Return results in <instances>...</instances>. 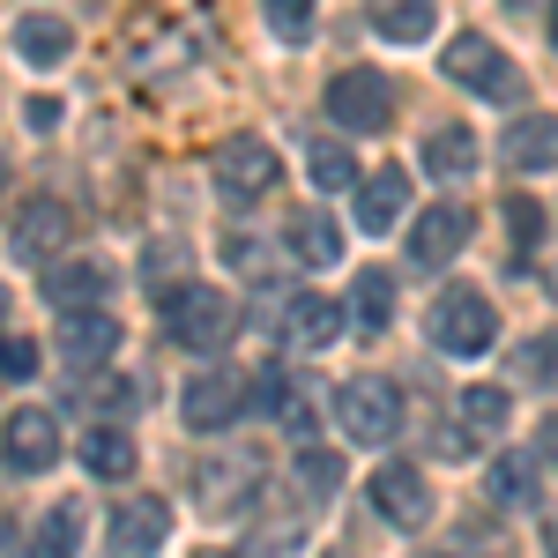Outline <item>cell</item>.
<instances>
[{
    "label": "cell",
    "mask_w": 558,
    "mask_h": 558,
    "mask_svg": "<svg viewBox=\"0 0 558 558\" xmlns=\"http://www.w3.org/2000/svg\"><path fill=\"white\" fill-rule=\"evenodd\" d=\"M157 313H165V336L179 350H194V357H216V350L239 336V299L216 291V283H179V291L157 299Z\"/></svg>",
    "instance_id": "cell-1"
},
{
    "label": "cell",
    "mask_w": 558,
    "mask_h": 558,
    "mask_svg": "<svg viewBox=\"0 0 558 558\" xmlns=\"http://www.w3.org/2000/svg\"><path fill=\"white\" fill-rule=\"evenodd\" d=\"M336 425H343V439H357V447H387V439H402V387L380 380V373H357V380L336 387Z\"/></svg>",
    "instance_id": "cell-2"
},
{
    "label": "cell",
    "mask_w": 558,
    "mask_h": 558,
    "mask_svg": "<svg viewBox=\"0 0 558 558\" xmlns=\"http://www.w3.org/2000/svg\"><path fill=\"white\" fill-rule=\"evenodd\" d=\"M492 336H499V313H492V299H484V291L447 283V291L432 299V343L447 350V357H484V350H492Z\"/></svg>",
    "instance_id": "cell-3"
},
{
    "label": "cell",
    "mask_w": 558,
    "mask_h": 558,
    "mask_svg": "<svg viewBox=\"0 0 558 558\" xmlns=\"http://www.w3.org/2000/svg\"><path fill=\"white\" fill-rule=\"evenodd\" d=\"M246 410H254V373H231V365L194 373L186 395H179V417H186L194 432H231Z\"/></svg>",
    "instance_id": "cell-4"
},
{
    "label": "cell",
    "mask_w": 558,
    "mask_h": 558,
    "mask_svg": "<svg viewBox=\"0 0 558 558\" xmlns=\"http://www.w3.org/2000/svg\"><path fill=\"white\" fill-rule=\"evenodd\" d=\"M209 172H216V194L246 209V202H260V194H276L283 165H276V149H268L260 134H231V142H216Z\"/></svg>",
    "instance_id": "cell-5"
},
{
    "label": "cell",
    "mask_w": 558,
    "mask_h": 558,
    "mask_svg": "<svg viewBox=\"0 0 558 558\" xmlns=\"http://www.w3.org/2000/svg\"><path fill=\"white\" fill-rule=\"evenodd\" d=\"M328 120L343 134H387L395 128V89H387L380 68H343L328 83Z\"/></svg>",
    "instance_id": "cell-6"
},
{
    "label": "cell",
    "mask_w": 558,
    "mask_h": 558,
    "mask_svg": "<svg viewBox=\"0 0 558 558\" xmlns=\"http://www.w3.org/2000/svg\"><path fill=\"white\" fill-rule=\"evenodd\" d=\"M447 75L462 89H476V97H492V105H514L521 97V68L499 52V45L484 38V31H462V38L447 45V60H439Z\"/></svg>",
    "instance_id": "cell-7"
},
{
    "label": "cell",
    "mask_w": 558,
    "mask_h": 558,
    "mask_svg": "<svg viewBox=\"0 0 558 558\" xmlns=\"http://www.w3.org/2000/svg\"><path fill=\"white\" fill-rule=\"evenodd\" d=\"M172 536V499L157 492H128L112 507V536H105V558H157Z\"/></svg>",
    "instance_id": "cell-8"
},
{
    "label": "cell",
    "mask_w": 558,
    "mask_h": 558,
    "mask_svg": "<svg viewBox=\"0 0 558 558\" xmlns=\"http://www.w3.org/2000/svg\"><path fill=\"white\" fill-rule=\"evenodd\" d=\"M75 239V209L60 202V194H38V202H23L15 223H8V246L15 260H60V246Z\"/></svg>",
    "instance_id": "cell-9"
},
{
    "label": "cell",
    "mask_w": 558,
    "mask_h": 558,
    "mask_svg": "<svg viewBox=\"0 0 558 558\" xmlns=\"http://www.w3.org/2000/svg\"><path fill=\"white\" fill-rule=\"evenodd\" d=\"M45 299L52 313H97V305L112 299V260L105 254H68L45 268Z\"/></svg>",
    "instance_id": "cell-10"
},
{
    "label": "cell",
    "mask_w": 558,
    "mask_h": 558,
    "mask_svg": "<svg viewBox=\"0 0 558 558\" xmlns=\"http://www.w3.org/2000/svg\"><path fill=\"white\" fill-rule=\"evenodd\" d=\"M373 514L395 529H425L432 521V476L417 462H380L373 470Z\"/></svg>",
    "instance_id": "cell-11"
},
{
    "label": "cell",
    "mask_w": 558,
    "mask_h": 558,
    "mask_svg": "<svg viewBox=\"0 0 558 558\" xmlns=\"http://www.w3.org/2000/svg\"><path fill=\"white\" fill-rule=\"evenodd\" d=\"M0 454H8L15 476H45L60 462V417H52V410H15V417L0 425Z\"/></svg>",
    "instance_id": "cell-12"
},
{
    "label": "cell",
    "mask_w": 558,
    "mask_h": 558,
    "mask_svg": "<svg viewBox=\"0 0 558 558\" xmlns=\"http://www.w3.org/2000/svg\"><path fill=\"white\" fill-rule=\"evenodd\" d=\"M254 402H260V410H268V417H276L283 432H299V439L320 425V387L299 380L291 365H268V373L254 380Z\"/></svg>",
    "instance_id": "cell-13"
},
{
    "label": "cell",
    "mask_w": 558,
    "mask_h": 558,
    "mask_svg": "<svg viewBox=\"0 0 558 558\" xmlns=\"http://www.w3.org/2000/svg\"><path fill=\"white\" fill-rule=\"evenodd\" d=\"M112 350H120V320H112L105 305H97V313H60V357L75 365V380H83V373H105Z\"/></svg>",
    "instance_id": "cell-14"
},
{
    "label": "cell",
    "mask_w": 558,
    "mask_h": 558,
    "mask_svg": "<svg viewBox=\"0 0 558 558\" xmlns=\"http://www.w3.org/2000/svg\"><path fill=\"white\" fill-rule=\"evenodd\" d=\"M343 336V299H320V291H283V343L291 350H328Z\"/></svg>",
    "instance_id": "cell-15"
},
{
    "label": "cell",
    "mask_w": 558,
    "mask_h": 558,
    "mask_svg": "<svg viewBox=\"0 0 558 558\" xmlns=\"http://www.w3.org/2000/svg\"><path fill=\"white\" fill-rule=\"evenodd\" d=\"M462 246H470V209H462V202H439V209H425L417 231H410V268H447Z\"/></svg>",
    "instance_id": "cell-16"
},
{
    "label": "cell",
    "mask_w": 558,
    "mask_h": 558,
    "mask_svg": "<svg viewBox=\"0 0 558 558\" xmlns=\"http://www.w3.org/2000/svg\"><path fill=\"white\" fill-rule=\"evenodd\" d=\"M499 165L507 172H551L558 165V120L551 112H529V120H514V128L499 134Z\"/></svg>",
    "instance_id": "cell-17"
},
{
    "label": "cell",
    "mask_w": 558,
    "mask_h": 558,
    "mask_svg": "<svg viewBox=\"0 0 558 558\" xmlns=\"http://www.w3.org/2000/svg\"><path fill=\"white\" fill-rule=\"evenodd\" d=\"M194 499H202V514H239L246 499H260L254 462H202L194 470Z\"/></svg>",
    "instance_id": "cell-18"
},
{
    "label": "cell",
    "mask_w": 558,
    "mask_h": 558,
    "mask_svg": "<svg viewBox=\"0 0 558 558\" xmlns=\"http://www.w3.org/2000/svg\"><path fill=\"white\" fill-rule=\"evenodd\" d=\"M402 209H410V172L402 165L365 172V186H357V231H395Z\"/></svg>",
    "instance_id": "cell-19"
},
{
    "label": "cell",
    "mask_w": 558,
    "mask_h": 558,
    "mask_svg": "<svg viewBox=\"0 0 558 558\" xmlns=\"http://www.w3.org/2000/svg\"><path fill=\"white\" fill-rule=\"evenodd\" d=\"M283 239H291V260H299V268H336V260H343V231L320 209H291Z\"/></svg>",
    "instance_id": "cell-20"
},
{
    "label": "cell",
    "mask_w": 558,
    "mask_h": 558,
    "mask_svg": "<svg viewBox=\"0 0 558 558\" xmlns=\"http://www.w3.org/2000/svg\"><path fill=\"white\" fill-rule=\"evenodd\" d=\"M365 15L387 45H425L439 23V0H365Z\"/></svg>",
    "instance_id": "cell-21"
},
{
    "label": "cell",
    "mask_w": 558,
    "mask_h": 558,
    "mask_svg": "<svg viewBox=\"0 0 558 558\" xmlns=\"http://www.w3.org/2000/svg\"><path fill=\"white\" fill-rule=\"evenodd\" d=\"M425 172L432 179H470L476 172V134L462 128V120H439V128L425 134Z\"/></svg>",
    "instance_id": "cell-22"
},
{
    "label": "cell",
    "mask_w": 558,
    "mask_h": 558,
    "mask_svg": "<svg viewBox=\"0 0 558 558\" xmlns=\"http://www.w3.org/2000/svg\"><path fill=\"white\" fill-rule=\"evenodd\" d=\"M68 45H75V31H68L60 15H23V23H15V52H23L31 68H60Z\"/></svg>",
    "instance_id": "cell-23"
},
{
    "label": "cell",
    "mask_w": 558,
    "mask_h": 558,
    "mask_svg": "<svg viewBox=\"0 0 558 558\" xmlns=\"http://www.w3.org/2000/svg\"><path fill=\"white\" fill-rule=\"evenodd\" d=\"M75 551H83V499H60V507H45L31 558H75Z\"/></svg>",
    "instance_id": "cell-24"
},
{
    "label": "cell",
    "mask_w": 558,
    "mask_h": 558,
    "mask_svg": "<svg viewBox=\"0 0 558 558\" xmlns=\"http://www.w3.org/2000/svg\"><path fill=\"white\" fill-rule=\"evenodd\" d=\"M83 470L89 476H134V439L120 425H97V432H83Z\"/></svg>",
    "instance_id": "cell-25"
},
{
    "label": "cell",
    "mask_w": 558,
    "mask_h": 558,
    "mask_svg": "<svg viewBox=\"0 0 558 558\" xmlns=\"http://www.w3.org/2000/svg\"><path fill=\"white\" fill-rule=\"evenodd\" d=\"M291 476H299V499H305V507H328V499L343 492V454H336V447H305Z\"/></svg>",
    "instance_id": "cell-26"
},
{
    "label": "cell",
    "mask_w": 558,
    "mask_h": 558,
    "mask_svg": "<svg viewBox=\"0 0 558 558\" xmlns=\"http://www.w3.org/2000/svg\"><path fill=\"white\" fill-rule=\"evenodd\" d=\"M484 492L499 499V507H536V454H499L492 462V476H484Z\"/></svg>",
    "instance_id": "cell-27"
},
{
    "label": "cell",
    "mask_w": 558,
    "mask_h": 558,
    "mask_svg": "<svg viewBox=\"0 0 558 558\" xmlns=\"http://www.w3.org/2000/svg\"><path fill=\"white\" fill-rule=\"evenodd\" d=\"M305 172H313V186H320V194H343V186H357V165H350V149L343 142H320V134H313V142H305Z\"/></svg>",
    "instance_id": "cell-28"
},
{
    "label": "cell",
    "mask_w": 558,
    "mask_h": 558,
    "mask_svg": "<svg viewBox=\"0 0 558 558\" xmlns=\"http://www.w3.org/2000/svg\"><path fill=\"white\" fill-rule=\"evenodd\" d=\"M350 299H357V328L380 336L387 320H395V276H387V268H357V291H350Z\"/></svg>",
    "instance_id": "cell-29"
},
{
    "label": "cell",
    "mask_w": 558,
    "mask_h": 558,
    "mask_svg": "<svg viewBox=\"0 0 558 558\" xmlns=\"http://www.w3.org/2000/svg\"><path fill=\"white\" fill-rule=\"evenodd\" d=\"M462 417H470V439H499L507 432V387H470Z\"/></svg>",
    "instance_id": "cell-30"
},
{
    "label": "cell",
    "mask_w": 558,
    "mask_h": 558,
    "mask_svg": "<svg viewBox=\"0 0 558 558\" xmlns=\"http://www.w3.org/2000/svg\"><path fill=\"white\" fill-rule=\"evenodd\" d=\"M260 15H268V31H276L283 45L313 38V0H260Z\"/></svg>",
    "instance_id": "cell-31"
},
{
    "label": "cell",
    "mask_w": 558,
    "mask_h": 558,
    "mask_svg": "<svg viewBox=\"0 0 558 558\" xmlns=\"http://www.w3.org/2000/svg\"><path fill=\"white\" fill-rule=\"evenodd\" d=\"M514 380H558V328H544L536 343H521Z\"/></svg>",
    "instance_id": "cell-32"
},
{
    "label": "cell",
    "mask_w": 558,
    "mask_h": 558,
    "mask_svg": "<svg viewBox=\"0 0 558 558\" xmlns=\"http://www.w3.org/2000/svg\"><path fill=\"white\" fill-rule=\"evenodd\" d=\"M507 223H514V254H536V239H544V209L536 202H507Z\"/></svg>",
    "instance_id": "cell-33"
},
{
    "label": "cell",
    "mask_w": 558,
    "mask_h": 558,
    "mask_svg": "<svg viewBox=\"0 0 558 558\" xmlns=\"http://www.w3.org/2000/svg\"><path fill=\"white\" fill-rule=\"evenodd\" d=\"M0 373H8V380H31V373H38V343H31V336H0Z\"/></svg>",
    "instance_id": "cell-34"
},
{
    "label": "cell",
    "mask_w": 558,
    "mask_h": 558,
    "mask_svg": "<svg viewBox=\"0 0 558 558\" xmlns=\"http://www.w3.org/2000/svg\"><path fill=\"white\" fill-rule=\"evenodd\" d=\"M536 462H551V470H558V410L544 417V432H536Z\"/></svg>",
    "instance_id": "cell-35"
},
{
    "label": "cell",
    "mask_w": 558,
    "mask_h": 558,
    "mask_svg": "<svg viewBox=\"0 0 558 558\" xmlns=\"http://www.w3.org/2000/svg\"><path fill=\"white\" fill-rule=\"evenodd\" d=\"M31 128H38V134L60 128V105H52V97H38V105H31Z\"/></svg>",
    "instance_id": "cell-36"
},
{
    "label": "cell",
    "mask_w": 558,
    "mask_h": 558,
    "mask_svg": "<svg viewBox=\"0 0 558 558\" xmlns=\"http://www.w3.org/2000/svg\"><path fill=\"white\" fill-rule=\"evenodd\" d=\"M8 551H15V529H8V521H0V558H8Z\"/></svg>",
    "instance_id": "cell-37"
},
{
    "label": "cell",
    "mask_w": 558,
    "mask_h": 558,
    "mask_svg": "<svg viewBox=\"0 0 558 558\" xmlns=\"http://www.w3.org/2000/svg\"><path fill=\"white\" fill-rule=\"evenodd\" d=\"M551 45H558V8H551Z\"/></svg>",
    "instance_id": "cell-38"
},
{
    "label": "cell",
    "mask_w": 558,
    "mask_h": 558,
    "mask_svg": "<svg viewBox=\"0 0 558 558\" xmlns=\"http://www.w3.org/2000/svg\"><path fill=\"white\" fill-rule=\"evenodd\" d=\"M202 558H239V551H202Z\"/></svg>",
    "instance_id": "cell-39"
},
{
    "label": "cell",
    "mask_w": 558,
    "mask_h": 558,
    "mask_svg": "<svg viewBox=\"0 0 558 558\" xmlns=\"http://www.w3.org/2000/svg\"><path fill=\"white\" fill-rule=\"evenodd\" d=\"M0 320H8V291H0Z\"/></svg>",
    "instance_id": "cell-40"
}]
</instances>
